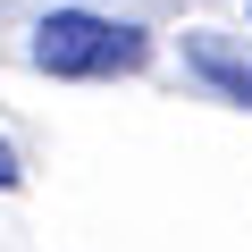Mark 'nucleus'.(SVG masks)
Listing matches in <instances>:
<instances>
[{
    "label": "nucleus",
    "instance_id": "nucleus-1",
    "mask_svg": "<svg viewBox=\"0 0 252 252\" xmlns=\"http://www.w3.org/2000/svg\"><path fill=\"white\" fill-rule=\"evenodd\" d=\"M152 59V34L101 17V9H51L34 26V67L42 76H135Z\"/></svg>",
    "mask_w": 252,
    "mask_h": 252
},
{
    "label": "nucleus",
    "instance_id": "nucleus-2",
    "mask_svg": "<svg viewBox=\"0 0 252 252\" xmlns=\"http://www.w3.org/2000/svg\"><path fill=\"white\" fill-rule=\"evenodd\" d=\"M185 51H193V67H202V76H210L219 93H235V101H252V59H235V51H219L210 34H193Z\"/></svg>",
    "mask_w": 252,
    "mask_h": 252
},
{
    "label": "nucleus",
    "instance_id": "nucleus-3",
    "mask_svg": "<svg viewBox=\"0 0 252 252\" xmlns=\"http://www.w3.org/2000/svg\"><path fill=\"white\" fill-rule=\"evenodd\" d=\"M17 185H26V160H17V143H9V135H0V193H17Z\"/></svg>",
    "mask_w": 252,
    "mask_h": 252
}]
</instances>
